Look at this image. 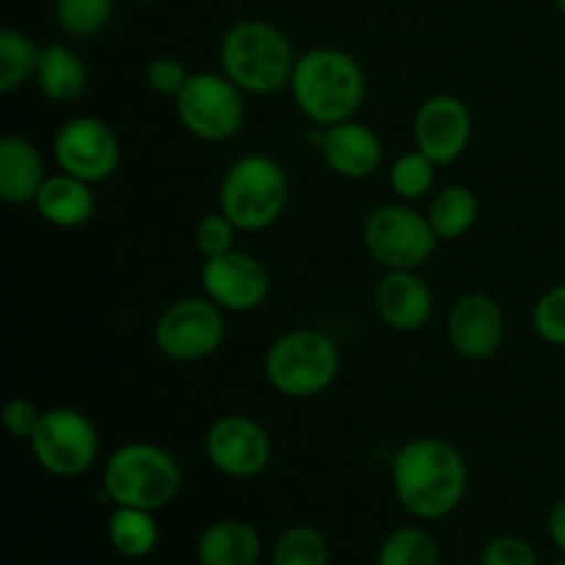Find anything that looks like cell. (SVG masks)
<instances>
[{"instance_id":"cell-1","label":"cell","mask_w":565,"mask_h":565,"mask_svg":"<svg viewBox=\"0 0 565 565\" xmlns=\"http://www.w3.org/2000/svg\"><path fill=\"white\" fill-rule=\"evenodd\" d=\"M467 486V458L439 436L406 441L392 456V489L403 511L419 522H439L456 513Z\"/></svg>"},{"instance_id":"cell-2","label":"cell","mask_w":565,"mask_h":565,"mask_svg":"<svg viewBox=\"0 0 565 565\" xmlns=\"http://www.w3.org/2000/svg\"><path fill=\"white\" fill-rule=\"evenodd\" d=\"M290 94L315 127H331L356 119L367 97V75L348 50L312 47L296 58Z\"/></svg>"},{"instance_id":"cell-3","label":"cell","mask_w":565,"mask_h":565,"mask_svg":"<svg viewBox=\"0 0 565 565\" xmlns=\"http://www.w3.org/2000/svg\"><path fill=\"white\" fill-rule=\"evenodd\" d=\"M296 58L287 33L265 20L235 22L218 44L221 72L248 97H274L290 88Z\"/></svg>"},{"instance_id":"cell-4","label":"cell","mask_w":565,"mask_h":565,"mask_svg":"<svg viewBox=\"0 0 565 565\" xmlns=\"http://www.w3.org/2000/svg\"><path fill=\"white\" fill-rule=\"evenodd\" d=\"M182 489V469L166 447L152 441H130L110 452L103 469L105 500L121 508L160 511L171 505Z\"/></svg>"},{"instance_id":"cell-5","label":"cell","mask_w":565,"mask_h":565,"mask_svg":"<svg viewBox=\"0 0 565 565\" xmlns=\"http://www.w3.org/2000/svg\"><path fill=\"white\" fill-rule=\"evenodd\" d=\"M221 213L241 232H265L279 224L290 204V177L285 166L263 152L237 158L218 188Z\"/></svg>"},{"instance_id":"cell-6","label":"cell","mask_w":565,"mask_h":565,"mask_svg":"<svg viewBox=\"0 0 565 565\" xmlns=\"http://www.w3.org/2000/svg\"><path fill=\"white\" fill-rule=\"evenodd\" d=\"M265 379L290 401H309L334 386L342 370L340 345L320 329H290L265 351Z\"/></svg>"},{"instance_id":"cell-7","label":"cell","mask_w":565,"mask_h":565,"mask_svg":"<svg viewBox=\"0 0 565 565\" xmlns=\"http://www.w3.org/2000/svg\"><path fill=\"white\" fill-rule=\"evenodd\" d=\"M364 248L384 270H417L434 257L439 237L412 204H384L364 221Z\"/></svg>"},{"instance_id":"cell-8","label":"cell","mask_w":565,"mask_h":565,"mask_svg":"<svg viewBox=\"0 0 565 565\" xmlns=\"http://www.w3.org/2000/svg\"><path fill=\"white\" fill-rule=\"evenodd\" d=\"M177 116L193 138L224 143L243 130L246 94L224 72H193L188 86L174 99Z\"/></svg>"},{"instance_id":"cell-9","label":"cell","mask_w":565,"mask_h":565,"mask_svg":"<svg viewBox=\"0 0 565 565\" xmlns=\"http://www.w3.org/2000/svg\"><path fill=\"white\" fill-rule=\"evenodd\" d=\"M152 340L171 362H204L224 348L226 312L207 296L180 298L154 320Z\"/></svg>"},{"instance_id":"cell-10","label":"cell","mask_w":565,"mask_h":565,"mask_svg":"<svg viewBox=\"0 0 565 565\" xmlns=\"http://www.w3.org/2000/svg\"><path fill=\"white\" fill-rule=\"evenodd\" d=\"M28 445L39 467L61 480L86 475L99 456L97 428L86 414L70 406L47 408Z\"/></svg>"},{"instance_id":"cell-11","label":"cell","mask_w":565,"mask_h":565,"mask_svg":"<svg viewBox=\"0 0 565 565\" xmlns=\"http://www.w3.org/2000/svg\"><path fill=\"white\" fill-rule=\"evenodd\" d=\"M53 158L58 171L97 185L116 174L121 147L108 121L97 116H75V119H66L55 132Z\"/></svg>"},{"instance_id":"cell-12","label":"cell","mask_w":565,"mask_h":565,"mask_svg":"<svg viewBox=\"0 0 565 565\" xmlns=\"http://www.w3.org/2000/svg\"><path fill=\"white\" fill-rule=\"evenodd\" d=\"M210 467L232 480L259 478L270 467L274 441L263 423L246 414H224L204 436Z\"/></svg>"},{"instance_id":"cell-13","label":"cell","mask_w":565,"mask_h":565,"mask_svg":"<svg viewBox=\"0 0 565 565\" xmlns=\"http://www.w3.org/2000/svg\"><path fill=\"white\" fill-rule=\"evenodd\" d=\"M199 279H202L204 296L218 303L224 312H257L270 296L268 268L254 254L237 252V248L204 259Z\"/></svg>"},{"instance_id":"cell-14","label":"cell","mask_w":565,"mask_h":565,"mask_svg":"<svg viewBox=\"0 0 565 565\" xmlns=\"http://www.w3.org/2000/svg\"><path fill=\"white\" fill-rule=\"evenodd\" d=\"M475 121L456 94H434L414 114V147L436 166H450L469 149Z\"/></svg>"},{"instance_id":"cell-15","label":"cell","mask_w":565,"mask_h":565,"mask_svg":"<svg viewBox=\"0 0 565 565\" xmlns=\"http://www.w3.org/2000/svg\"><path fill=\"white\" fill-rule=\"evenodd\" d=\"M505 312L486 292H467L452 303L447 315V340L461 359L483 362L491 359L505 342Z\"/></svg>"},{"instance_id":"cell-16","label":"cell","mask_w":565,"mask_h":565,"mask_svg":"<svg viewBox=\"0 0 565 565\" xmlns=\"http://www.w3.org/2000/svg\"><path fill=\"white\" fill-rule=\"evenodd\" d=\"M320 158L342 180H367L384 163V141L370 125L359 119L318 127L315 136Z\"/></svg>"},{"instance_id":"cell-17","label":"cell","mask_w":565,"mask_h":565,"mask_svg":"<svg viewBox=\"0 0 565 565\" xmlns=\"http://www.w3.org/2000/svg\"><path fill=\"white\" fill-rule=\"evenodd\" d=\"M375 312L386 329L414 334L434 315V292L417 270H386L373 290Z\"/></svg>"},{"instance_id":"cell-18","label":"cell","mask_w":565,"mask_h":565,"mask_svg":"<svg viewBox=\"0 0 565 565\" xmlns=\"http://www.w3.org/2000/svg\"><path fill=\"white\" fill-rule=\"evenodd\" d=\"M33 207L42 215L44 224L55 230H81L94 218L97 199H94L92 182L58 171V174H50L39 188Z\"/></svg>"},{"instance_id":"cell-19","label":"cell","mask_w":565,"mask_h":565,"mask_svg":"<svg viewBox=\"0 0 565 565\" xmlns=\"http://www.w3.org/2000/svg\"><path fill=\"white\" fill-rule=\"evenodd\" d=\"M47 177L36 143L22 136H6L0 141V199L6 204L11 207L33 204Z\"/></svg>"},{"instance_id":"cell-20","label":"cell","mask_w":565,"mask_h":565,"mask_svg":"<svg viewBox=\"0 0 565 565\" xmlns=\"http://www.w3.org/2000/svg\"><path fill=\"white\" fill-rule=\"evenodd\" d=\"M259 555L263 539L243 519H221L199 535V565H257Z\"/></svg>"},{"instance_id":"cell-21","label":"cell","mask_w":565,"mask_h":565,"mask_svg":"<svg viewBox=\"0 0 565 565\" xmlns=\"http://www.w3.org/2000/svg\"><path fill=\"white\" fill-rule=\"evenodd\" d=\"M36 86L53 103L66 105L75 103L86 94L88 88V70L83 64L81 55L70 47V44H44L42 58L36 66Z\"/></svg>"},{"instance_id":"cell-22","label":"cell","mask_w":565,"mask_h":565,"mask_svg":"<svg viewBox=\"0 0 565 565\" xmlns=\"http://www.w3.org/2000/svg\"><path fill=\"white\" fill-rule=\"evenodd\" d=\"M428 221L434 226L439 243L461 241L472 232L475 221L480 215V202L472 188L467 185H445L434 191L428 204Z\"/></svg>"},{"instance_id":"cell-23","label":"cell","mask_w":565,"mask_h":565,"mask_svg":"<svg viewBox=\"0 0 565 565\" xmlns=\"http://www.w3.org/2000/svg\"><path fill=\"white\" fill-rule=\"evenodd\" d=\"M160 530L154 522L152 511H141V508H121L116 505L108 519V541L121 557L127 561H141V557L152 555L158 546Z\"/></svg>"},{"instance_id":"cell-24","label":"cell","mask_w":565,"mask_h":565,"mask_svg":"<svg viewBox=\"0 0 565 565\" xmlns=\"http://www.w3.org/2000/svg\"><path fill=\"white\" fill-rule=\"evenodd\" d=\"M42 47L17 28L0 31V94H14L25 81L36 77Z\"/></svg>"},{"instance_id":"cell-25","label":"cell","mask_w":565,"mask_h":565,"mask_svg":"<svg viewBox=\"0 0 565 565\" xmlns=\"http://www.w3.org/2000/svg\"><path fill=\"white\" fill-rule=\"evenodd\" d=\"M439 541L417 524L392 530L379 550V565H439Z\"/></svg>"},{"instance_id":"cell-26","label":"cell","mask_w":565,"mask_h":565,"mask_svg":"<svg viewBox=\"0 0 565 565\" xmlns=\"http://www.w3.org/2000/svg\"><path fill=\"white\" fill-rule=\"evenodd\" d=\"M270 565H331V546L320 530L292 524L276 539Z\"/></svg>"},{"instance_id":"cell-27","label":"cell","mask_w":565,"mask_h":565,"mask_svg":"<svg viewBox=\"0 0 565 565\" xmlns=\"http://www.w3.org/2000/svg\"><path fill=\"white\" fill-rule=\"evenodd\" d=\"M436 169H439V166H436L428 154L419 152L417 147H414L412 152H403L401 158L390 166L392 193L406 204L419 202V199H425L428 193H434Z\"/></svg>"},{"instance_id":"cell-28","label":"cell","mask_w":565,"mask_h":565,"mask_svg":"<svg viewBox=\"0 0 565 565\" xmlns=\"http://www.w3.org/2000/svg\"><path fill=\"white\" fill-rule=\"evenodd\" d=\"M53 11L66 36L94 39L114 20V0H55Z\"/></svg>"},{"instance_id":"cell-29","label":"cell","mask_w":565,"mask_h":565,"mask_svg":"<svg viewBox=\"0 0 565 565\" xmlns=\"http://www.w3.org/2000/svg\"><path fill=\"white\" fill-rule=\"evenodd\" d=\"M533 329L546 345L565 348V285H555L535 301Z\"/></svg>"},{"instance_id":"cell-30","label":"cell","mask_w":565,"mask_h":565,"mask_svg":"<svg viewBox=\"0 0 565 565\" xmlns=\"http://www.w3.org/2000/svg\"><path fill=\"white\" fill-rule=\"evenodd\" d=\"M237 226L232 224L230 215L218 213H207L202 221L196 224L193 230V243H196L199 254L204 259L207 257H218V254H226L235 248V235H237Z\"/></svg>"},{"instance_id":"cell-31","label":"cell","mask_w":565,"mask_h":565,"mask_svg":"<svg viewBox=\"0 0 565 565\" xmlns=\"http://www.w3.org/2000/svg\"><path fill=\"white\" fill-rule=\"evenodd\" d=\"M193 72H188V66L180 58H171V55H158L147 64L143 77H147V86L152 88L160 97L177 99L182 94V88L188 86Z\"/></svg>"},{"instance_id":"cell-32","label":"cell","mask_w":565,"mask_h":565,"mask_svg":"<svg viewBox=\"0 0 565 565\" xmlns=\"http://www.w3.org/2000/svg\"><path fill=\"white\" fill-rule=\"evenodd\" d=\"M478 565H539V555L519 535H497L483 546Z\"/></svg>"},{"instance_id":"cell-33","label":"cell","mask_w":565,"mask_h":565,"mask_svg":"<svg viewBox=\"0 0 565 565\" xmlns=\"http://www.w3.org/2000/svg\"><path fill=\"white\" fill-rule=\"evenodd\" d=\"M44 412L33 401L25 397H11L3 406V428L9 430L14 439L31 441V436L36 434L39 423H42Z\"/></svg>"},{"instance_id":"cell-34","label":"cell","mask_w":565,"mask_h":565,"mask_svg":"<svg viewBox=\"0 0 565 565\" xmlns=\"http://www.w3.org/2000/svg\"><path fill=\"white\" fill-rule=\"evenodd\" d=\"M546 527H550L552 544L557 546V552L565 557V497L552 505L550 519H546Z\"/></svg>"},{"instance_id":"cell-35","label":"cell","mask_w":565,"mask_h":565,"mask_svg":"<svg viewBox=\"0 0 565 565\" xmlns=\"http://www.w3.org/2000/svg\"><path fill=\"white\" fill-rule=\"evenodd\" d=\"M557 11H561V17L565 20V0H557Z\"/></svg>"},{"instance_id":"cell-36","label":"cell","mask_w":565,"mask_h":565,"mask_svg":"<svg viewBox=\"0 0 565 565\" xmlns=\"http://www.w3.org/2000/svg\"><path fill=\"white\" fill-rule=\"evenodd\" d=\"M555 565H565V557H563V561H561V563H555Z\"/></svg>"},{"instance_id":"cell-37","label":"cell","mask_w":565,"mask_h":565,"mask_svg":"<svg viewBox=\"0 0 565 565\" xmlns=\"http://www.w3.org/2000/svg\"><path fill=\"white\" fill-rule=\"evenodd\" d=\"M138 3H147V0H138Z\"/></svg>"}]
</instances>
